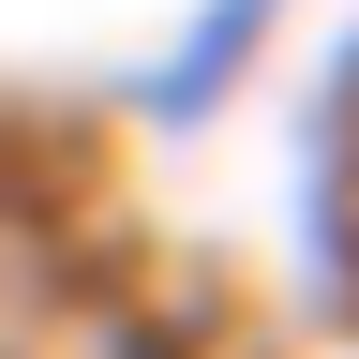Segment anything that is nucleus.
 <instances>
[{
    "label": "nucleus",
    "mask_w": 359,
    "mask_h": 359,
    "mask_svg": "<svg viewBox=\"0 0 359 359\" xmlns=\"http://www.w3.org/2000/svg\"><path fill=\"white\" fill-rule=\"evenodd\" d=\"M299 0H195L165 45H135L120 60V120L135 135H165V150H195V135L240 120V90L269 75V30H285Z\"/></svg>",
    "instance_id": "obj_1"
}]
</instances>
